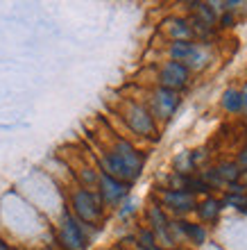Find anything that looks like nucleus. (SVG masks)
Wrapping results in <instances>:
<instances>
[{
    "mask_svg": "<svg viewBox=\"0 0 247 250\" xmlns=\"http://www.w3.org/2000/svg\"><path fill=\"white\" fill-rule=\"evenodd\" d=\"M118 116L123 121L125 130L134 134L136 139H143L150 144H156L161 137V125L154 121V116L148 112V107L136 98H123Z\"/></svg>",
    "mask_w": 247,
    "mask_h": 250,
    "instance_id": "nucleus-1",
    "label": "nucleus"
},
{
    "mask_svg": "<svg viewBox=\"0 0 247 250\" xmlns=\"http://www.w3.org/2000/svg\"><path fill=\"white\" fill-rule=\"evenodd\" d=\"M66 207L79 223L91 228V230H100L104 223V216H107V209H104V205L98 198L95 189H84L79 185H75L71 189Z\"/></svg>",
    "mask_w": 247,
    "mask_h": 250,
    "instance_id": "nucleus-2",
    "label": "nucleus"
},
{
    "mask_svg": "<svg viewBox=\"0 0 247 250\" xmlns=\"http://www.w3.org/2000/svg\"><path fill=\"white\" fill-rule=\"evenodd\" d=\"M95 234H98V230L82 225L68 211V207L59 211V218L55 223V241H57L59 250H89Z\"/></svg>",
    "mask_w": 247,
    "mask_h": 250,
    "instance_id": "nucleus-3",
    "label": "nucleus"
},
{
    "mask_svg": "<svg viewBox=\"0 0 247 250\" xmlns=\"http://www.w3.org/2000/svg\"><path fill=\"white\" fill-rule=\"evenodd\" d=\"M145 107H148V112L154 116V121L159 125H166L172 121L177 112H179V107H182V93L177 91H170V89H163V86H150L145 89V96L141 98Z\"/></svg>",
    "mask_w": 247,
    "mask_h": 250,
    "instance_id": "nucleus-4",
    "label": "nucleus"
},
{
    "mask_svg": "<svg viewBox=\"0 0 247 250\" xmlns=\"http://www.w3.org/2000/svg\"><path fill=\"white\" fill-rule=\"evenodd\" d=\"M154 200L161 205L170 218H189L195 211L197 198L184 189H166L159 187L154 191Z\"/></svg>",
    "mask_w": 247,
    "mask_h": 250,
    "instance_id": "nucleus-5",
    "label": "nucleus"
},
{
    "mask_svg": "<svg viewBox=\"0 0 247 250\" xmlns=\"http://www.w3.org/2000/svg\"><path fill=\"white\" fill-rule=\"evenodd\" d=\"M190 82H193V73H190L184 64H179V62L163 60L161 64L156 66V80H154L156 86H163V89H170V91L184 93L190 86Z\"/></svg>",
    "mask_w": 247,
    "mask_h": 250,
    "instance_id": "nucleus-6",
    "label": "nucleus"
},
{
    "mask_svg": "<svg viewBox=\"0 0 247 250\" xmlns=\"http://www.w3.org/2000/svg\"><path fill=\"white\" fill-rule=\"evenodd\" d=\"M98 171H100V168H98ZM130 191H132V185L120 182V180L111 178V175H107V173H102V171L98 173L95 193H98V198L102 200L104 209H118V205L130 196Z\"/></svg>",
    "mask_w": 247,
    "mask_h": 250,
    "instance_id": "nucleus-7",
    "label": "nucleus"
},
{
    "mask_svg": "<svg viewBox=\"0 0 247 250\" xmlns=\"http://www.w3.org/2000/svg\"><path fill=\"white\" fill-rule=\"evenodd\" d=\"M104 148H109V150L134 173V178L136 180L141 178V173H143V168H145V152L138 150L136 144H132L130 139H125V137H114L109 141V146H104Z\"/></svg>",
    "mask_w": 247,
    "mask_h": 250,
    "instance_id": "nucleus-8",
    "label": "nucleus"
},
{
    "mask_svg": "<svg viewBox=\"0 0 247 250\" xmlns=\"http://www.w3.org/2000/svg\"><path fill=\"white\" fill-rule=\"evenodd\" d=\"M161 34L168 41H195L190 21L184 14H170V16H166L161 21Z\"/></svg>",
    "mask_w": 247,
    "mask_h": 250,
    "instance_id": "nucleus-9",
    "label": "nucleus"
},
{
    "mask_svg": "<svg viewBox=\"0 0 247 250\" xmlns=\"http://www.w3.org/2000/svg\"><path fill=\"white\" fill-rule=\"evenodd\" d=\"M222 211H225V207H222V203H220V196L209 193V196H204V198H197V205H195V211H193V214L197 216V223L215 225L220 221Z\"/></svg>",
    "mask_w": 247,
    "mask_h": 250,
    "instance_id": "nucleus-10",
    "label": "nucleus"
},
{
    "mask_svg": "<svg viewBox=\"0 0 247 250\" xmlns=\"http://www.w3.org/2000/svg\"><path fill=\"white\" fill-rule=\"evenodd\" d=\"M182 234L184 244L193 246V248H202L209 241V228L197 221H190V218H182Z\"/></svg>",
    "mask_w": 247,
    "mask_h": 250,
    "instance_id": "nucleus-11",
    "label": "nucleus"
},
{
    "mask_svg": "<svg viewBox=\"0 0 247 250\" xmlns=\"http://www.w3.org/2000/svg\"><path fill=\"white\" fill-rule=\"evenodd\" d=\"M211 62H213V50H211V46L195 43V50L190 53V57L186 60V64H184V66H186V68L195 75V73L207 71L209 66H211Z\"/></svg>",
    "mask_w": 247,
    "mask_h": 250,
    "instance_id": "nucleus-12",
    "label": "nucleus"
},
{
    "mask_svg": "<svg viewBox=\"0 0 247 250\" xmlns=\"http://www.w3.org/2000/svg\"><path fill=\"white\" fill-rule=\"evenodd\" d=\"M195 43L197 41H168V43H166V60L186 64L190 53L195 50Z\"/></svg>",
    "mask_w": 247,
    "mask_h": 250,
    "instance_id": "nucleus-13",
    "label": "nucleus"
},
{
    "mask_svg": "<svg viewBox=\"0 0 247 250\" xmlns=\"http://www.w3.org/2000/svg\"><path fill=\"white\" fill-rule=\"evenodd\" d=\"M215 171H218L220 180L225 182V189L229 185H234V182H241V178H243L241 166L236 164L234 159H220V162H215Z\"/></svg>",
    "mask_w": 247,
    "mask_h": 250,
    "instance_id": "nucleus-14",
    "label": "nucleus"
},
{
    "mask_svg": "<svg viewBox=\"0 0 247 250\" xmlns=\"http://www.w3.org/2000/svg\"><path fill=\"white\" fill-rule=\"evenodd\" d=\"M220 109L229 116H241V91H238V86H227L222 91Z\"/></svg>",
    "mask_w": 247,
    "mask_h": 250,
    "instance_id": "nucleus-15",
    "label": "nucleus"
},
{
    "mask_svg": "<svg viewBox=\"0 0 247 250\" xmlns=\"http://www.w3.org/2000/svg\"><path fill=\"white\" fill-rule=\"evenodd\" d=\"M172 173H179V175H193V173H197L195 164H193V152L190 150L177 152L175 159H172Z\"/></svg>",
    "mask_w": 247,
    "mask_h": 250,
    "instance_id": "nucleus-16",
    "label": "nucleus"
},
{
    "mask_svg": "<svg viewBox=\"0 0 247 250\" xmlns=\"http://www.w3.org/2000/svg\"><path fill=\"white\" fill-rule=\"evenodd\" d=\"M98 166H79L77 168V185L84 187V189H95V185H98Z\"/></svg>",
    "mask_w": 247,
    "mask_h": 250,
    "instance_id": "nucleus-17",
    "label": "nucleus"
},
{
    "mask_svg": "<svg viewBox=\"0 0 247 250\" xmlns=\"http://www.w3.org/2000/svg\"><path fill=\"white\" fill-rule=\"evenodd\" d=\"M134 244L143 246V248H148V250H161L159 244H156L154 232L150 230V228H145V225H138L136 228V232H134Z\"/></svg>",
    "mask_w": 247,
    "mask_h": 250,
    "instance_id": "nucleus-18",
    "label": "nucleus"
},
{
    "mask_svg": "<svg viewBox=\"0 0 247 250\" xmlns=\"http://www.w3.org/2000/svg\"><path fill=\"white\" fill-rule=\"evenodd\" d=\"M136 211H138V200H136V198H132V196H127L123 203L118 205L116 216L120 218L123 223H127V221H132V218L136 216Z\"/></svg>",
    "mask_w": 247,
    "mask_h": 250,
    "instance_id": "nucleus-19",
    "label": "nucleus"
},
{
    "mask_svg": "<svg viewBox=\"0 0 247 250\" xmlns=\"http://www.w3.org/2000/svg\"><path fill=\"white\" fill-rule=\"evenodd\" d=\"M220 203L225 209H236L241 211L243 207H247V196H238V193H222Z\"/></svg>",
    "mask_w": 247,
    "mask_h": 250,
    "instance_id": "nucleus-20",
    "label": "nucleus"
},
{
    "mask_svg": "<svg viewBox=\"0 0 247 250\" xmlns=\"http://www.w3.org/2000/svg\"><path fill=\"white\" fill-rule=\"evenodd\" d=\"M193 152V164H195L197 171H202L204 166L211 164V155L207 152V148H195V150H190Z\"/></svg>",
    "mask_w": 247,
    "mask_h": 250,
    "instance_id": "nucleus-21",
    "label": "nucleus"
},
{
    "mask_svg": "<svg viewBox=\"0 0 247 250\" xmlns=\"http://www.w3.org/2000/svg\"><path fill=\"white\" fill-rule=\"evenodd\" d=\"M236 19H238V16H236V14H229V12H222L220 16H218V30H231V27L236 25Z\"/></svg>",
    "mask_w": 247,
    "mask_h": 250,
    "instance_id": "nucleus-22",
    "label": "nucleus"
},
{
    "mask_svg": "<svg viewBox=\"0 0 247 250\" xmlns=\"http://www.w3.org/2000/svg\"><path fill=\"white\" fill-rule=\"evenodd\" d=\"M222 193H238V196H247V187L243 185V182H234V185H229Z\"/></svg>",
    "mask_w": 247,
    "mask_h": 250,
    "instance_id": "nucleus-23",
    "label": "nucleus"
},
{
    "mask_svg": "<svg viewBox=\"0 0 247 250\" xmlns=\"http://www.w3.org/2000/svg\"><path fill=\"white\" fill-rule=\"evenodd\" d=\"M236 164L241 166V171L245 173L247 171V148H241V150L236 152V159H234Z\"/></svg>",
    "mask_w": 247,
    "mask_h": 250,
    "instance_id": "nucleus-24",
    "label": "nucleus"
},
{
    "mask_svg": "<svg viewBox=\"0 0 247 250\" xmlns=\"http://www.w3.org/2000/svg\"><path fill=\"white\" fill-rule=\"evenodd\" d=\"M238 91H241V116L247 119V82L243 86H238Z\"/></svg>",
    "mask_w": 247,
    "mask_h": 250,
    "instance_id": "nucleus-25",
    "label": "nucleus"
},
{
    "mask_svg": "<svg viewBox=\"0 0 247 250\" xmlns=\"http://www.w3.org/2000/svg\"><path fill=\"white\" fill-rule=\"evenodd\" d=\"M0 250H14V248H9V244H5V241H0Z\"/></svg>",
    "mask_w": 247,
    "mask_h": 250,
    "instance_id": "nucleus-26",
    "label": "nucleus"
},
{
    "mask_svg": "<svg viewBox=\"0 0 247 250\" xmlns=\"http://www.w3.org/2000/svg\"><path fill=\"white\" fill-rule=\"evenodd\" d=\"M116 250H132V248H130V246H123V244H120V246H116Z\"/></svg>",
    "mask_w": 247,
    "mask_h": 250,
    "instance_id": "nucleus-27",
    "label": "nucleus"
},
{
    "mask_svg": "<svg viewBox=\"0 0 247 250\" xmlns=\"http://www.w3.org/2000/svg\"><path fill=\"white\" fill-rule=\"evenodd\" d=\"M241 182H243V185H245V187H247V171H245V173H243V178H241Z\"/></svg>",
    "mask_w": 247,
    "mask_h": 250,
    "instance_id": "nucleus-28",
    "label": "nucleus"
},
{
    "mask_svg": "<svg viewBox=\"0 0 247 250\" xmlns=\"http://www.w3.org/2000/svg\"><path fill=\"white\" fill-rule=\"evenodd\" d=\"M241 214H243V216L247 218V207H243V209H241Z\"/></svg>",
    "mask_w": 247,
    "mask_h": 250,
    "instance_id": "nucleus-29",
    "label": "nucleus"
},
{
    "mask_svg": "<svg viewBox=\"0 0 247 250\" xmlns=\"http://www.w3.org/2000/svg\"><path fill=\"white\" fill-rule=\"evenodd\" d=\"M43 250H59V248H55V246H48V248H43Z\"/></svg>",
    "mask_w": 247,
    "mask_h": 250,
    "instance_id": "nucleus-30",
    "label": "nucleus"
},
{
    "mask_svg": "<svg viewBox=\"0 0 247 250\" xmlns=\"http://www.w3.org/2000/svg\"><path fill=\"white\" fill-rule=\"evenodd\" d=\"M161 250H182V248H179V246H177V248H161Z\"/></svg>",
    "mask_w": 247,
    "mask_h": 250,
    "instance_id": "nucleus-31",
    "label": "nucleus"
},
{
    "mask_svg": "<svg viewBox=\"0 0 247 250\" xmlns=\"http://www.w3.org/2000/svg\"><path fill=\"white\" fill-rule=\"evenodd\" d=\"M98 250H116V248H98Z\"/></svg>",
    "mask_w": 247,
    "mask_h": 250,
    "instance_id": "nucleus-32",
    "label": "nucleus"
},
{
    "mask_svg": "<svg viewBox=\"0 0 247 250\" xmlns=\"http://www.w3.org/2000/svg\"><path fill=\"white\" fill-rule=\"evenodd\" d=\"M243 148H247V139H245V146H243Z\"/></svg>",
    "mask_w": 247,
    "mask_h": 250,
    "instance_id": "nucleus-33",
    "label": "nucleus"
},
{
    "mask_svg": "<svg viewBox=\"0 0 247 250\" xmlns=\"http://www.w3.org/2000/svg\"><path fill=\"white\" fill-rule=\"evenodd\" d=\"M245 127H247V119H245Z\"/></svg>",
    "mask_w": 247,
    "mask_h": 250,
    "instance_id": "nucleus-34",
    "label": "nucleus"
}]
</instances>
